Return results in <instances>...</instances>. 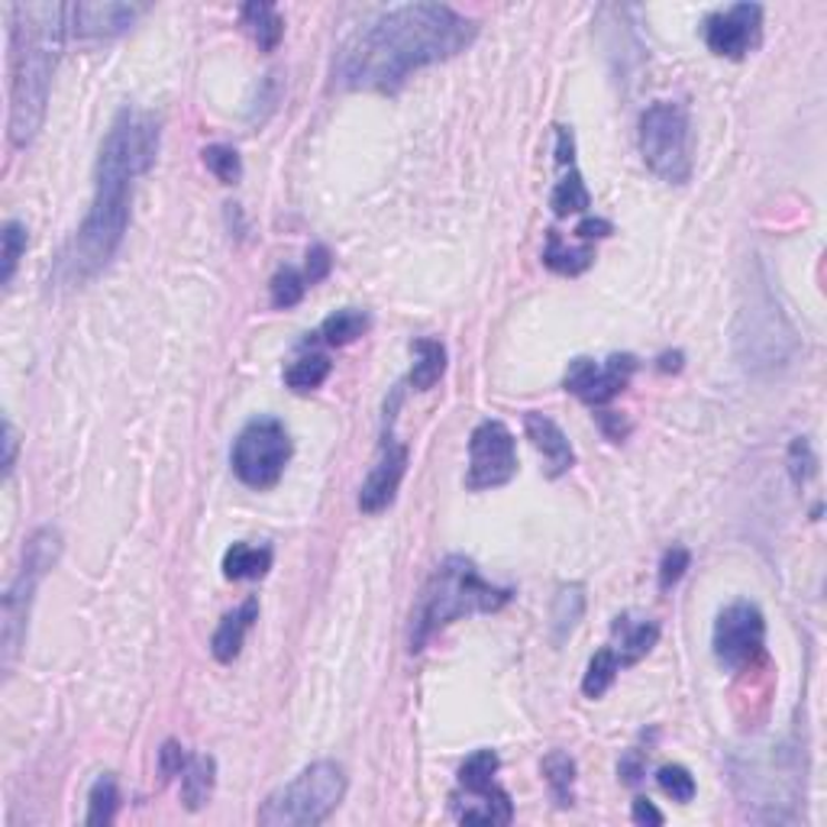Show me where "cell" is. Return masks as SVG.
Returning a JSON list of instances; mask_svg holds the SVG:
<instances>
[{"instance_id":"obj_1","label":"cell","mask_w":827,"mask_h":827,"mask_svg":"<svg viewBox=\"0 0 827 827\" xmlns=\"http://www.w3.org/2000/svg\"><path fill=\"white\" fill-rule=\"evenodd\" d=\"M475 37V20L446 3H404L369 20L340 46L333 81L343 91L395 94L417 69L466 52Z\"/></svg>"},{"instance_id":"obj_2","label":"cell","mask_w":827,"mask_h":827,"mask_svg":"<svg viewBox=\"0 0 827 827\" xmlns=\"http://www.w3.org/2000/svg\"><path fill=\"white\" fill-rule=\"evenodd\" d=\"M155 155L159 120L149 110H120L98 152L91 211L56 262V279L62 285H84L108 269L130 226L133 181L155 165Z\"/></svg>"},{"instance_id":"obj_3","label":"cell","mask_w":827,"mask_h":827,"mask_svg":"<svg viewBox=\"0 0 827 827\" xmlns=\"http://www.w3.org/2000/svg\"><path fill=\"white\" fill-rule=\"evenodd\" d=\"M65 3H13L10 7V117L7 137L17 149L37 140L46 120L52 72L65 42Z\"/></svg>"},{"instance_id":"obj_4","label":"cell","mask_w":827,"mask_h":827,"mask_svg":"<svg viewBox=\"0 0 827 827\" xmlns=\"http://www.w3.org/2000/svg\"><path fill=\"white\" fill-rule=\"evenodd\" d=\"M514 598L511 588L492 585L478 573V566L466 556H446L427 585L421 588V598L411 614V653L424 649L433 634L450 627L453 621L468 614H495Z\"/></svg>"},{"instance_id":"obj_5","label":"cell","mask_w":827,"mask_h":827,"mask_svg":"<svg viewBox=\"0 0 827 827\" xmlns=\"http://www.w3.org/2000/svg\"><path fill=\"white\" fill-rule=\"evenodd\" d=\"M734 346L750 372H773L786 365L791 353L798 350L795 330H791L789 317L783 314L766 275H750V282L744 285Z\"/></svg>"},{"instance_id":"obj_6","label":"cell","mask_w":827,"mask_h":827,"mask_svg":"<svg viewBox=\"0 0 827 827\" xmlns=\"http://www.w3.org/2000/svg\"><path fill=\"white\" fill-rule=\"evenodd\" d=\"M59 553H62V534L52 531V527H39L33 537L27 539L23 546V563L17 569L13 582L7 585L3 592V624H0V663H3V673L10 676L13 673V663L23 649V641H27V627H30V608H33V598H37V588L42 578L49 576V569L59 563Z\"/></svg>"},{"instance_id":"obj_7","label":"cell","mask_w":827,"mask_h":827,"mask_svg":"<svg viewBox=\"0 0 827 827\" xmlns=\"http://www.w3.org/2000/svg\"><path fill=\"white\" fill-rule=\"evenodd\" d=\"M346 795V773L330 763H311L301 769L289 786L272 791L259 808V825L265 827H314L340 808Z\"/></svg>"},{"instance_id":"obj_8","label":"cell","mask_w":827,"mask_h":827,"mask_svg":"<svg viewBox=\"0 0 827 827\" xmlns=\"http://www.w3.org/2000/svg\"><path fill=\"white\" fill-rule=\"evenodd\" d=\"M641 155L656 179L685 184L692 179V123L688 110L656 101L641 117Z\"/></svg>"},{"instance_id":"obj_9","label":"cell","mask_w":827,"mask_h":827,"mask_svg":"<svg viewBox=\"0 0 827 827\" xmlns=\"http://www.w3.org/2000/svg\"><path fill=\"white\" fill-rule=\"evenodd\" d=\"M291 460V436L282 421L275 417H252L240 431L230 463L243 485L250 488H272L279 485L282 472Z\"/></svg>"},{"instance_id":"obj_10","label":"cell","mask_w":827,"mask_h":827,"mask_svg":"<svg viewBox=\"0 0 827 827\" xmlns=\"http://www.w3.org/2000/svg\"><path fill=\"white\" fill-rule=\"evenodd\" d=\"M517 475V443L502 421H482L468 436V492L502 488Z\"/></svg>"},{"instance_id":"obj_11","label":"cell","mask_w":827,"mask_h":827,"mask_svg":"<svg viewBox=\"0 0 827 827\" xmlns=\"http://www.w3.org/2000/svg\"><path fill=\"white\" fill-rule=\"evenodd\" d=\"M763 644H766V621L756 605L734 602L718 614L712 647H715V659L724 669L750 666L756 656H763Z\"/></svg>"},{"instance_id":"obj_12","label":"cell","mask_w":827,"mask_h":827,"mask_svg":"<svg viewBox=\"0 0 827 827\" xmlns=\"http://www.w3.org/2000/svg\"><path fill=\"white\" fill-rule=\"evenodd\" d=\"M634 372H637V356H631V353H614L612 360H605V365H595V360L578 356L569 362L563 385L578 401L598 407V404H608L612 397L621 395L631 385Z\"/></svg>"},{"instance_id":"obj_13","label":"cell","mask_w":827,"mask_h":827,"mask_svg":"<svg viewBox=\"0 0 827 827\" xmlns=\"http://www.w3.org/2000/svg\"><path fill=\"white\" fill-rule=\"evenodd\" d=\"M763 7L759 3H734L705 20V46L720 59H744L759 42Z\"/></svg>"},{"instance_id":"obj_14","label":"cell","mask_w":827,"mask_h":827,"mask_svg":"<svg viewBox=\"0 0 827 827\" xmlns=\"http://www.w3.org/2000/svg\"><path fill=\"white\" fill-rule=\"evenodd\" d=\"M407 472V446L397 440H385L379 450L375 466L369 468L365 482L360 488V511L365 514H382L389 504L395 502L401 478Z\"/></svg>"},{"instance_id":"obj_15","label":"cell","mask_w":827,"mask_h":827,"mask_svg":"<svg viewBox=\"0 0 827 827\" xmlns=\"http://www.w3.org/2000/svg\"><path fill=\"white\" fill-rule=\"evenodd\" d=\"M145 7L137 3H74L72 7V30L81 39H108L120 37L123 30H130Z\"/></svg>"},{"instance_id":"obj_16","label":"cell","mask_w":827,"mask_h":827,"mask_svg":"<svg viewBox=\"0 0 827 827\" xmlns=\"http://www.w3.org/2000/svg\"><path fill=\"white\" fill-rule=\"evenodd\" d=\"M524 431H527V440L537 446L546 460V475L549 478H559L566 475L569 468L576 466V453H573V443L569 436L559 431V424L546 414H537V411H527L524 414Z\"/></svg>"},{"instance_id":"obj_17","label":"cell","mask_w":827,"mask_h":827,"mask_svg":"<svg viewBox=\"0 0 827 827\" xmlns=\"http://www.w3.org/2000/svg\"><path fill=\"white\" fill-rule=\"evenodd\" d=\"M259 617V602L255 598H246L236 612H230L220 624H216L214 637H211V653H214L216 663H233L243 649V641L250 634V627Z\"/></svg>"},{"instance_id":"obj_18","label":"cell","mask_w":827,"mask_h":827,"mask_svg":"<svg viewBox=\"0 0 827 827\" xmlns=\"http://www.w3.org/2000/svg\"><path fill=\"white\" fill-rule=\"evenodd\" d=\"M466 801H456V818L466 825H511L514 818V805L507 798V791L492 786L485 791H466Z\"/></svg>"},{"instance_id":"obj_19","label":"cell","mask_w":827,"mask_h":827,"mask_svg":"<svg viewBox=\"0 0 827 827\" xmlns=\"http://www.w3.org/2000/svg\"><path fill=\"white\" fill-rule=\"evenodd\" d=\"M614 634H617V644H614V653L621 659V666H634L647 656L649 649L656 647L659 641V624L656 621H631L627 614L614 621Z\"/></svg>"},{"instance_id":"obj_20","label":"cell","mask_w":827,"mask_h":827,"mask_svg":"<svg viewBox=\"0 0 827 827\" xmlns=\"http://www.w3.org/2000/svg\"><path fill=\"white\" fill-rule=\"evenodd\" d=\"M582 614H585V588L578 582L559 585L553 595V608H549V637L556 647H563L576 634Z\"/></svg>"},{"instance_id":"obj_21","label":"cell","mask_w":827,"mask_h":827,"mask_svg":"<svg viewBox=\"0 0 827 827\" xmlns=\"http://www.w3.org/2000/svg\"><path fill=\"white\" fill-rule=\"evenodd\" d=\"M272 569V546H255V543H233L223 553V576L230 582H246L262 578Z\"/></svg>"},{"instance_id":"obj_22","label":"cell","mask_w":827,"mask_h":827,"mask_svg":"<svg viewBox=\"0 0 827 827\" xmlns=\"http://www.w3.org/2000/svg\"><path fill=\"white\" fill-rule=\"evenodd\" d=\"M411 350H414V369H411L407 382H411V389L427 392L446 372V346L433 336H421L411 343Z\"/></svg>"},{"instance_id":"obj_23","label":"cell","mask_w":827,"mask_h":827,"mask_svg":"<svg viewBox=\"0 0 827 827\" xmlns=\"http://www.w3.org/2000/svg\"><path fill=\"white\" fill-rule=\"evenodd\" d=\"M216 763L214 756H188L184 769H181V801L198 811L208 805L211 791H214Z\"/></svg>"},{"instance_id":"obj_24","label":"cell","mask_w":827,"mask_h":827,"mask_svg":"<svg viewBox=\"0 0 827 827\" xmlns=\"http://www.w3.org/2000/svg\"><path fill=\"white\" fill-rule=\"evenodd\" d=\"M240 20H243L246 33L255 39V46L262 52H272L282 42V37H285V20H282V13L272 3H246L240 10Z\"/></svg>"},{"instance_id":"obj_25","label":"cell","mask_w":827,"mask_h":827,"mask_svg":"<svg viewBox=\"0 0 827 827\" xmlns=\"http://www.w3.org/2000/svg\"><path fill=\"white\" fill-rule=\"evenodd\" d=\"M595 259V250L592 246H578V250H569L563 243V236L556 230H549L546 236V250H543V265L559 272V275H582Z\"/></svg>"},{"instance_id":"obj_26","label":"cell","mask_w":827,"mask_h":827,"mask_svg":"<svg viewBox=\"0 0 827 827\" xmlns=\"http://www.w3.org/2000/svg\"><path fill=\"white\" fill-rule=\"evenodd\" d=\"M549 208H553V214L559 216L585 214V211L592 208V194H588V188H585L582 172H578L576 165H573L563 179L556 181V188H553V194H549Z\"/></svg>"},{"instance_id":"obj_27","label":"cell","mask_w":827,"mask_h":827,"mask_svg":"<svg viewBox=\"0 0 827 827\" xmlns=\"http://www.w3.org/2000/svg\"><path fill=\"white\" fill-rule=\"evenodd\" d=\"M365 330H369V314L360 311V307H343V311L326 317L317 336L330 346H350L353 340H360Z\"/></svg>"},{"instance_id":"obj_28","label":"cell","mask_w":827,"mask_h":827,"mask_svg":"<svg viewBox=\"0 0 827 827\" xmlns=\"http://www.w3.org/2000/svg\"><path fill=\"white\" fill-rule=\"evenodd\" d=\"M543 776H546V786L553 791L556 805L559 808H569L573 805V786H576V763H573V756L563 754V750H553V754L543 759Z\"/></svg>"},{"instance_id":"obj_29","label":"cell","mask_w":827,"mask_h":827,"mask_svg":"<svg viewBox=\"0 0 827 827\" xmlns=\"http://www.w3.org/2000/svg\"><path fill=\"white\" fill-rule=\"evenodd\" d=\"M27 243H30L27 226L20 220H7L3 233H0V285L3 289H10V282L17 275V265H20V259L27 252Z\"/></svg>"},{"instance_id":"obj_30","label":"cell","mask_w":827,"mask_h":827,"mask_svg":"<svg viewBox=\"0 0 827 827\" xmlns=\"http://www.w3.org/2000/svg\"><path fill=\"white\" fill-rule=\"evenodd\" d=\"M621 669H624V666H621V659H617V653H614L612 647L598 649V653L592 656L588 669H585V679H582L585 698H602V695L614 685Z\"/></svg>"},{"instance_id":"obj_31","label":"cell","mask_w":827,"mask_h":827,"mask_svg":"<svg viewBox=\"0 0 827 827\" xmlns=\"http://www.w3.org/2000/svg\"><path fill=\"white\" fill-rule=\"evenodd\" d=\"M330 375V360L321 356V353H311V356H301L297 362H291L289 372H285V385L297 395H307L314 389H321Z\"/></svg>"},{"instance_id":"obj_32","label":"cell","mask_w":827,"mask_h":827,"mask_svg":"<svg viewBox=\"0 0 827 827\" xmlns=\"http://www.w3.org/2000/svg\"><path fill=\"white\" fill-rule=\"evenodd\" d=\"M117 808H120V789H117V779L113 776H101L94 786H91V795H88V825H110L117 818Z\"/></svg>"},{"instance_id":"obj_33","label":"cell","mask_w":827,"mask_h":827,"mask_svg":"<svg viewBox=\"0 0 827 827\" xmlns=\"http://www.w3.org/2000/svg\"><path fill=\"white\" fill-rule=\"evenodd\" d=\"M495 773H498V754L495 750H475L460 769V786L466 791L492 789Z\"/></svg>"},{"instance_id":"obj_34","label":"cell","mask_w":827,"mask_h":827,"mask_svg":"<svg viewBox=\"0 0 827 827\" xmlns=\"http://www.w3.org/2000/svg\"><path fill=\"white\" fill-rule=\"evenodd\" d=\"M304 291H307V279H304L297 269H291V265L279 269V272L272 275V282H269L272 307H279V311H289L294 304H301Z\"/></svg>"},{"instance_id":"obj_35","label":"cell","mask_w":827,"mask_h":827,"mask_svg":"<svg viewBox=\"0 0 827 827\" xmlns=\"http://www.w3.org/2000/svg\"><path fill=\"white\" fill-rule=\"evenodd\" d=\"M201 159H204V165H208L223 184H236V181L243 179L240 152L230 149V145H208V149L201 152Z\"/></svg>"},{"instance_id":"obj_36","label":"cell","mask_w":827,"mask_h":827,"mask_svg":"<svg viewBox=\"0 0 827 827\" xmlns=\"http://www.w3.org/2000/svg\"><path fill=\"white\" fill-rule=\"evenodd\" d=\"M656 783H659V789L666 791L673 801H692L695 798V791H698V786H695V776L685 769V766H679V763H673V766H663L659 773H656Z\"/></svg>"},{"instance_id":"obj_37","label":"cell","mask_w":827,"mask_h":827,"mask_svg":"<svg viewBox=\"0 0 827 827\" xmlns=\"http://www.w3.org/2000/svg\"><path fill=\"white\" fill-rule=\"evenodd\" d=\"M786 466H789L791 482L801 488L808 478H815V472H818V456H815V450H811V443L805 440V436H795L789 443V460H786Z\"/></svg>"},{"instance_id":"obj_38","label":"cell","mask_w":827,"mask_h":827,"mask_svg":"<svg viewBox=\"0 0 827 827\" xmlns=\"http://www.w3.org/2000/svg\"><path fill=\"white\" fill-rule=\"evenodd\" d=\"M688 563H692V553H688L685 546H669V549L663 553V563H659V588L669 592V588L685 576Z\"/></svg>"},{"instance_id":"obj_39","label":"cell","mask_w":827,"mask_h":827,"mask_svg":"<svg viewBox=\"0 0 827 827\" xmlns=\"http://www.w3.org/2000/svg\"><path fill=\"white\" fill-rule=\"evenodd\" d=\"M330 269H333V255L326 246H311L307 252V269H304V279H307V285H321L326 275H330Z\"/></svg>"},{"instance_id":"obj_40","label":"cell","mask_w":827,"mask_h":827,"mask_svg":"<svg viewBox=\"0 0 827 827\" xmlns=\"http://www.w3.org/2000/svg\"><path fill=\"white\" fill-rule=\"evenodd\" d=\"M184 763H188L184 747L175 744V740H165L162 750H159V769H162V776H165V779H169V776H181Z\"/></svg>"},{"instance_id":"obj_41","label":"cell","mask_w":827,"mask_h":827,"mask_svg":"<svg viewBox=\"0 0 827 827\" xmlns=\"http://www.w3.org/2000/svg\"><path fill=\"white\" fill-rule=\"evenodd\" d=\"M17 450H20L17 431L10 421H3V478H10V472L17 466Z\"/></svg>"},{"instance_id":"obj_42","label":"cell","mask_w":827,"mask_h":827,"mask_svg":"<svg viewBox=\"0 0 827 827\" xmlns=\"http://www.w3.org/2000/svg\"><path fill=\"white\" fill-rule=\"evenodd\" d=\"M612 223L608 220H602V216H585L582 223L576 226V233L582 240H605V236H612Z\"/></svg>"},{"instance_id":"obj_43","label":"cell","mask_w":827,"mask_h":827,"mask_svg":"<svg viewBox=\"0 0 827 827\" xmlns=\"http://www.w3.org/2000/svg\"><path fill=\"white\" fill-rule=\"evenodd\" d=\"M631 818H634L637 825H663V821H666V818H663V811H659L649 798H637V801H634Z\"/></svg>"},{"instance_id":"obj_44","label":"cell","mask_w":827,"mask_h":827,"mask_svg":"<svg viewBox=\"0 0 827 827\" xmlns=\"http://www.w3.org/2000/svg\"><path fill=\"white\" fill-rule=\"evenodd\" d=\"M617 773L624 776V783H641L644 779V756L641 754H627L621 759V766H617Z\"/></svg>"},{"instance_id":"obj_45","label":"cell","mask_w":827,"mask_h":827,"mask_svg":"<svg viewBox=\"0 0 827 827\" xmlns=\"http://www.w3.org/2000/svg\"><path fill=\"white\" fill-rule=\"evenodd\" d=\"M602 427H605V433L612 436L614 443H621V440L627 436V431H631V427H627L617 414H612V411H605V414H602Z\"/></svg>"},{"instance_id":"obj_46","label":"cell","mask_w":827,"mask_h":827,"mask_svg":"<svg viewBox=\"0 0 827 827\" xmlns=\"http://www.w3.org/2000/svg\"><path fill=\"white\" fill-rule=\"evenodd\" d=\"M659 369L663 372H679L683 369V353H663L659 356Z\"/></svg>"}]
</instances>
